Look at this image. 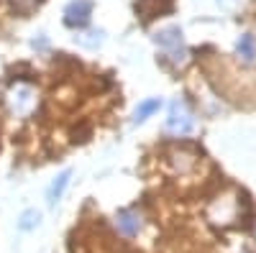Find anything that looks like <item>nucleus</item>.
<instances>
[{"label": "nucleus", "mask_w": 256, "mask_h": 253, "mask_svg": "<svg viewBox=\"0 0 256 253\" xmlns=\"http://www.w3.org/2000/svg\"><path fill=\"white\" fill-rule=\"evenodd\" d=\"M154 41L166 51V56L174 61V64H184L187 61V49H184V38H182V28L180 26H166L162 28Z\"/></svg>", "instance_id": "1"}, {"label": "nucleus", "mask_w": 256, "mask_h": 253, "mask_svg": "<svg viewBox=\"0 0 256 253\" xmlns=\"http://www.w3.org/2000/svg\"><path fill=\"white\" fill-rule=\"evenodd\" d=\"M166 131L174 133V136H187L192 133V128H195V115H192V110L187 108L184 100H172V105H169V115H166Z\"/></svg>", "instance_id": "2"}, {"label": "nucleus", "mask_w": 256, "mask_h": 253, "mask_svg": "<svg viewBox=\"0 0 256 253\" xmlns=\"http://www.w3.org/2000/svg\"><path fill=\"white\" fill-rule=\"evenodd\" d=\"M238 210H241V197L238 195H226L218 197L210 207V220L218 223V225H228V223H236L238 220Z\"/></svg>", "instance_id": "3"}, {"label": "nucleus", "mask_w": 256, "mask_h": 253, "mask_svg": "<svg viewBox=\"0 0 256 253\" xmlns=\"http://www.w3.org/2000/svg\"><path fill=\"white\" fill-rule=\"evenodd\" d=\"M8 105H10V113L16 115H26L34 108V90L28 84H16V87L8 92Z\"/></svg>", "instance_id": "4"}, {"label": "nucleus", "mask_w": 256, "mask_h": 253, "mask_svg": "<svg viewBox=\"0 0 256 253\" xmlns=\"http://www.w3.org/2000/svg\"><path fill=\"white\" fill-rule=\"evenodd\" d=\"M92 13V3L90 0H72V3L64 8V23L72 28H82L90 20Z\"/></svg>", "instance_id": "5"}, {"label": "nucleus", "mask_w": 256, "mask_h": 253, "mask_svg": "<svg viewBox=\"0 0 256 253\" xmlns=\"http://www.w3.org/2000/svg\"><path fill=\"white\" fill-rule=\"evenodd\" d=\"M141 225L144 223H141V215L136 213V210H120V213L116 215V228L123 236H138Z\"/></svg>", "instance_id": "6"}, {"label": "nucleus", "mask_w": 256, "mask_h": 253, "mask_svg": "<svg viewBox=\"0 0 256 253\" xmlns=\"http://www.w3.org/2000/svg\"><path fill=\"white\" fill-rule=\"evenodd\" d=\"M236 51H238V56L246 61V64H251V61L256 59V38H254V33H241L238 36Z\"/></svg>", "instance_id": "7"}, {"label": "nucleus", "mask_w": 256, "mask_h": 253, "mask_svg": "<svg viewBox=\"0 0 256 253\" xmlns=\"http://www.w3.org/2000/svg\"><path fill=\"white\" fill-rule=\"evenodd\" d=\"M136 10L148 20V18H154V15H159V13L172 10V3H159V0H138V3H136Z\"/></svg>", "instance_id": "8"}, {"label": "nucleus", "mask_w": 256, "mask_h": 253, "mask_svg": "<svg viewBox=\"0 0 256 253\" xmlns=\"http://www.w3.org/2000/svg\"><path fill=\"white\" fill-rule=\"evenodd\" d=\"M70 177H72V172L67 169V172H62L54 182H52V187H49V192H46V197H49V205H56L59 200H62V195H64V189H67V184H70Z\"/></svg>", "instance_id": "9"}, {"label": "nucleus", "mask_w": 256, "mask_h": 253, "mask_svg": "<svg viewBox=\"0 0 256 253\" xmlns=\"http://www.w3.org/2000/svg\"><path fill=\"white\" fill-rule=\"evenodd\" d=\"M159 105H162V100H159V97L144 100V102L138 105V108H136V113H134V120H136V123H144L152 113H156V110H159Z\"/></svg>", "instance_id": "10"}, {"label": "nucleus", "mask_w": 256, "mask_h": 253, "mask_svg": "<svg viewBox=\"0 0 256 253\" xmlns=\"http://www.w3.org/2000/svg\"><path fill=\"white\" fill-rule=\"evenodd\" d=\"M80 44H82V46H88V49H95V46L102 44V33H100V31L84 33V36H80Z\"/></svg>", "instance_id": "11"}, {"label": "nucleus", "mask_w": 256, "mask_h": 253, "mask_svg": "<svg viewBox=\"0 0 256 253\" xmlns=\"http://www.w3.org/2000/svg\"><path fill=\"white\" fill-rule=\"evenodd\" d=\"M34 225H38V213L28 210V213H24V218H20V228L28 230V228H34Z\"/></svg>", "instance_id": "12"}, {"label": "nucleus", "mask_w": 256, "mask_h": 253, "mask_svg": "<svg viewBox=\"0 0 256 253\" xmlns=\"http://www.w3.org/2000/svg\"><path fill=\"white\" fill-rule=\"evenodd\" d=\"M218 3H220V5H233L236 0H218Z\"/></svg>", "instance_id": "13"}]
</instances>
